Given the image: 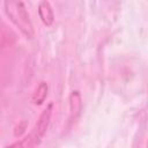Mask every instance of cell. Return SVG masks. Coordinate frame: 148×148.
I'll use <instances>...</instances> for the list:
<instances>
[{
	"instance_id": "5b68a950",
	"label": "cell",
	"mask_w": 148,
	"mask_h": 148,
	"mask_svg": "<svg viewBox=\"0 0 148 148\" xmlns=\"http://www.w3.org/2000/svg\"><path fill=\"white\" fill-rule=\"evenodd\" d=\"M47 94H49V84L45 81H40L38 83V86L36 87L35 91L32 92L31 99H32L34 104L42 105L45 102V99L47 97Z\"/></svg>"
},
{
	"instance_id": "3957f363",
	"label": "cell",
	"mask_w": 148,
	"mask_h": 148,
	"mask_svg": "<svg viewBox=\"0 0 148 148\" xmlns=\"http://www.w3.org/2000/svg\"><path fill=\"white\" fill-rule=\"evenodd\" d=\"M38 15L44 25L51 27L54 21V13L49 1H40L38 3Z\"/></svg>"
},
{
	"instance_id": "7a4b0ae2",
	"label": "cell",
	"mask_w": 148,
	"mask_h": 148,
	"mask_svg": "<svg viewBox=\"0 0 148 148\" xmlns=\"http://www.w3.org/2000/svg\"><path fill=\"white\" fill-rule=\"evenodd\" d=\"M5 13L9 20L15 24L16 28L27 37L32 38L35 36V28L28 9L22 1H5L3 2Z\"/></svg>"
},
{
	"instance_id": "277c9868",
	"label": "cell",
	"mask_w": 148,
	"mask_h": 148,
	"mask_svg": "<svg viewBox=\"0 0 148 148\" xmlns=\"http://www.w3.org/2000/svg\"><path fill=\"white\" fill-rule=\"evenodd\" d=\"M82 110V97L80 91L73 90L69 95V119L75 120Z\"/></svg>"
},
{
	"instance_id": "6da1fadb",
	"label": "cell",
	"mask_w": 148,
	"mask_h": 148,
	"mask_svg": "<svg viewBox=\"0 0 148 148\" xmlns=\"http://www.w3.org/2000/svg\"><path fill=\"white\" fill-rule=\"evenodd\" d=\"M52 112H53V103H50L42 111L31 131L27 135H24L21 140L13 142L6 148H38L49 128Z\"/></svg>"
}]
</instances>
